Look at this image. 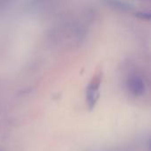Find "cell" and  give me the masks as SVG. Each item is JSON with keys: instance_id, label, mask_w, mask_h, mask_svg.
<instances>
[{"instance_id": "obj_3", "label": "cell", "mask_w": 151, "mask_h": 151, "mask_svg": "<svg viewBox=\"0 0 151 151\" xmlns=\"http://www.w3.org/2000/svg\"><path fill=\"white\" fill-rule=\"evenodd\" d=\"M104 2L106 3L107 5L111 6L113 9H116L118 11H121V12H129L131 10H133L132 5H130L129 4L123 2L121 0H104Z\"/></svg>"}, {"instance_id": "obj_1", "label": "cell", "mask_w": 151, "mask_h": 151, "mask_svg": "<svg viewBox=\"0 0 151 151\" xmlns=\"http://www.w3.org/2000/svg\"><path fill=\"white\" fill-rule=\"evenodd\" d=\"M102 81L101 73L96 74L93 77L91 81L87 87L86 89V101L89 110H93L99 98V88Z\"/></svg>"}, {"instance_id": "obj_4", "label": "cell", "mask_w": 151, "mask_h": 151, "mask_svg": "<svg viewBox=\"0 0 151 151\" xmlns=\"http://www.w3.org/2000/svg\"><path fill=\"white\" fill-rule=\"evenodd\" d=\"M13 0H0V12H2Z\"/></svg>"}, {"instance_id": "obj_2", "label": "cell", "mask_w": 151, "mask_h": 151, "mask_svg": "<svg viewBox=\"0 0 151 151\" xmlns=\"http://www.w3.org/2000/svg\"><path fill=\"white\" fill-rule=\"evenodd\" d=\"M127 88L128 91L134 96H142L146 93V83L144 80L138 74H131L127 81Z\"/></svg>"}, {"instance_id": "obj_5", "label": "cell", "mask_w": 151, "mask_h": 151, "mask_svg": "<svg viewBox=\"0 0 151 151\" xmlns=\"http://www.w3.org/2000/svg\"><path fill=\"white\" fill-rule=\"evenodd\" d=\"M109 151H122L120 149H113V150H111Z\"/></svg>"}]
</instances>
